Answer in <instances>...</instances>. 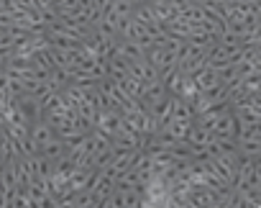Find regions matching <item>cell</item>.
<instances>
[{"label":"cell","instance_id":"cell-6","mask_svg":"<svg viewBox=\"0 0 261 208\" xmlns=\"http://www.w3.org/2000/svg\"><path fill=\"white\" fill-rule=\"evenodd\" d=\"M236 149H238V157L259 159V157H261V137H254V139H236Z\"/></svg>","mask_w":261,"mask_h":208},{"label":"cell","instance_id":"cell-2","mask_svg":"<svg viewBox=\"0 0 261 208\" xmlns=\"http://www.w3.org/2000/svg\"><path fill=\"white\" fill-rule=\"evenodd\" d=\"M120 111H115V108H105V111H100L98 113V118H95V126L92 129H98V131H103L105 137H115L118 134V129H120Z\"/></svg>","mask_w":261,"mask_h":208},{"label":"cell","instance_id":"cell-5","mask_svg":"<svg viewBox=\"0 0 261 208\" xmlns=\"http://www.w3.org/2000/svg\"><path fill=\"white\" fill-rule=\"evenodd\" d=\"M39 154H44L49 162H56V159H61V157L67 154V144L61 141L59 137H54V139H49V141H46V144L41 146Z\"/></svg>","mask_w":261,"mask_h":208},{"label":"cell","instance_id":"cell-1","mask_svg":"<svg viewBox=\"0 0 261 208\" xmlns=\"http://www.w3.org/2000/svg\"><path fill=\"white\" fill-rule=\"evenodd\" d=\"M54 137H56V134H54V126L46 121V118H36L34 124H28V139H31V144L36 146V152H39L49 139H54Z\"/></svg>","mask_w":261,"mask_h":208},{"label":"cell","instance_id":"cell-4","mask_svg":"<svg viewBox=\"0 0 261 208\" xmlns=\"http://www.w3.org/2000/svg\"><path fill=\"white\" fill-rule=\"evenodd\" d=\"M115 54L120 59H126V62H136V59H144L146 52L138 47L136 41H131V39H118L115 41Z\"/></svg>","mask_w":261,"mask_h":208},{"label":"cell","instance_id":"cell-7","mask_svg":"<svg viewBox=\"0 0 261 208\" xmlns=\"http://www.w3.org/2000/svg\"><path fill=\"white\" fill-rule=\"evenodd\" d=\"M115 82L120 85V90L126 93L128 98H133V100H138V95H141L144 85H146V82H141V80H136L133 75H126V77H120V80H115Z\"/></svg>","mask_w":261,"mask_h":208},{"label":"cell","instance_id":"cell-3","mask_svg":"<svg viewBox=\"0 0 261 208\" xmlns=\"http://www.w3.org/2000/svg\"><path fill=\"white\" fill-rule=\"evenodd\" d=\"M236 116L230 113V108L228 111H223L220 113V118H218V124L212 126V137L215 139H236Z\"/></svg>","mask_w":261,"mask_h":208}]
</instances>
